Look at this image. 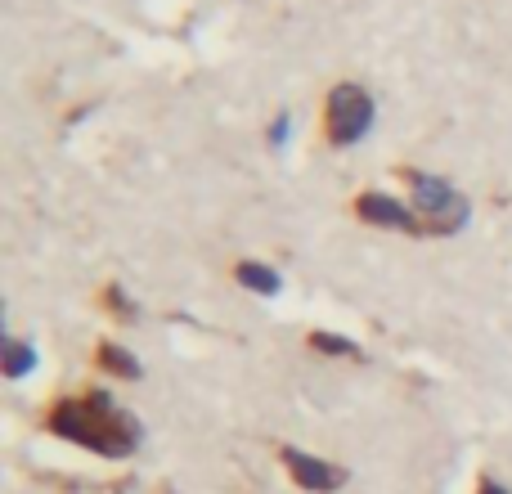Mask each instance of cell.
<instances>
[{"label":"cell","instance_id":"4","mask_svg":"<svg viewBox=\"0 0 512 494\" xmlns=\"http://www.w3.org/2000/svg\"><path fill=\"white\" fill-rule=\"evenodd\" d=\"M283 463H288V472L297 477L301 490H337L346 481V472L337 468V463L310 459V454H301V450H283Z\"/></svg>","mask_w":512,"mask_h":494},{"label":"cell","instance_id":"9","mask_svg":"<svg viewBox=\"0 0 512 494\" xmlns=\"http://www.w3.org/2000/svg\"><path fill=\"white\" fill-rule=\"evenodd\" d=\"M310 346H315V351H324V355H360V346H355V342H346V337H337V333H324V328L310 337Z\"/></svg>","mask_w":512,"mask_h":494},{"label":"cell","instance_id":"6","mask_svg":"<svg viewBox=\"0 0 512 494\" xmlns=\"http://www.w3.org/2000/svg\"><path fill=\"white\" fill-rule=\"evenodd\" d=\"M234 274H239V283H243V288L261 292V297H274V292L283 288V279H279V274H274L270 265H261V261H239V270H234Z\"/></svg>","mask_w":512,"mask_h":494},{"label":"cell","instance_id":"11","mask_svg":"<svg viewBox=\"0 0 512 494\" xmlns=\"http://www.w3.org/2000/svg\"><path fill=\"white\" fill-rule=\"evenodd\" d=\"M288 131H292V122H288V117H279V122H274V131H270V140L283 144V140H288Z\"/></svg>","mask_w":512,"mask_h":494},{"label":"cell","instance_id":"1","mask_svg":"<svg viewBox=\"0 0 512 494\" xmlns=\"http://www.w3.org/2000/svg\"><path fill=\"white\" fill-rule=\"evenodd\" d=\"M50 432L63 441H77L95 454L108 459H126L140 445V423L126 409H117L108 396H90V400H63L50 414Z\"/></svg>","mask_w":512,"mask_h":494},{"label":"cell","instance_id":"10","mask_svg":"<svg viewBox=\"0 0 512 494\" xmlns=\"http://www.w3.org/2000/svg\"><path fill=\"white\" fill-rule=\"evenodd\" d=\"M104 297H108V306H113L122 319H135V306H131V301H126V292H122V288H108Z\"/></svg>","mask_w":512,"mask_h":494},{"label":"cell","instance_id":"3","mask_svg":"<svg viewBox=\"0 0 512 494\" xmlns=\"http://www.w3.org/2000/svg\"><path fill=\"white\" fill-rule=\"evenodd\" d=\"M328 140L337 144V149H346V144L364 140L373 126V99L369 90L351 86V81H342V86H333V95H328Z\"/></svg>","mask_w":512,"mask_h":494},{"label":"cell","instance_id":"7","mask_svg":"<svg viewBox=\"0 0 512 494\" xmlns=\"http://www.w3.org/2000/svg\"><path fill=\"white\" fill-rule=\"evenodd\" d=\"M99 364L113 369L117 378H140V360L131 351H122V346H99Z\"/></svg>","mask_w":512,"mask_h":494},{"label":"cell","instance_id":"2","mask_svg":"<svg viewBox=\"0 0 512 494\" xmlns=\"http://www.w3.org/2000/svg\"><path fill=\"white\" fill-rule=\"evenodd\" d=\"M409 185H414L418 212H423L427 230L454 234V230L468 225V198H463L459 189H450L445 180H436V176H423V171H409Z\"/></svg>","mask_w":512,"mask_h":494},{"label":"cell","instance_id":"12","mask_svg":"<svg viewBox=\"0 0 512 494\" xmlns=\"http://www.w3.org/2000/svg\"><path fill=\"white\" fill-rule=\"evenodd\" d=\"M481 494H508L504 486H495V481H486V486H481Z\"/></svg>","mask_w":512,"mask_h":494},{"label":"cell","instance_id":"8","mask_svg":"<svg viewBox=\"0 0 512 494\" xmlns=\"http://www.w3.org/2000/svg\"><path fill=\"white\" fill-rule=\"evenodd\" d=\"M32 364H36V346H23V342H14V337H5V373L9 378H23Z\"/></svg>","mask_w":512,"mask_h":494},{"label":"cell","instance_id":"5","mask_svg":"<svg viewBox=\"0 0 512 494\" xmlns=\"http://www.w3.org/2000/svg\"><path fill=\"white\" fill-rule=\"evenodd\" d=\"M355 212H360L369 225H382V230H405V234L423 230V225H414V212H409L405 203H396V198H387V194H364Z\"/></svg>","mask_w":512,"mask_h":494}]
</instances>
